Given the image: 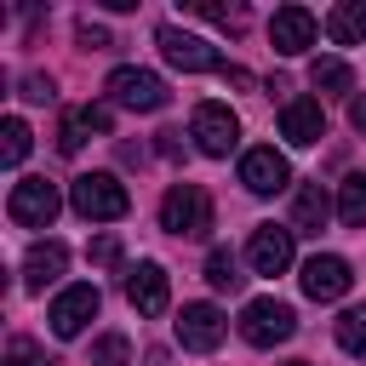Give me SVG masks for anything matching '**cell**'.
Returning a JSON list of instances; mask_svg holds the SVG:
<instances>
[{
	"mask_svg": "<svg viewBox=\"0 0 366 366\" xmlns=\"http://www.w3.org/2000/svg\"><path fill=\"white\" fill-rule=\"evenodd\" d=\"M69 206H74L86 223H114V217L132 212V194H126V183H120L114 172H86V177H74Z\"/></svg>",
	"mask_w": 366,
	"mask_h": 366,
	"instance_id": "6da1fadb",
	"label": "cell"
},
{
	"mask_svg": "<svg viewBox=\"0 0 366 366\" xmlns=\"http://www.w3.org/2000/svg\"><path fill=\"white\" fill-rule=\"evenodd\" d=\"M160 229H166V234H183V240H200V234L212 229V194H206L200 183L166 189V200H160Z\"/></svg>",
	"mask_w": 366,
	"mask_h": 366,
	"instance_id": "7a4b0ae2",
	"label": "cell"
},
{
	"mask_svg": "<svg viewBox=\"0 0 366 366\" xmlns=\"http://www.w3.org/2000/svg\"><path fill=\"white\" fill-rule=\"evenodd\" d=\"M297 332V315H292V303H280V297H252L246 309H240V337L252 343V349H274V343H286Z\"/></svg>",
	"mask_w": 366,
	"mask_h": 366,
	"instance_id": "3957f363",
	"label": "cell"
},
{
	"mask_svg": "<svg viewBox=\"0 0 366 366\" xmlns=\"http://www.w3.org/2000/svg\"><path fill=\"white\" fill-rule=\"evenodd\" d=\"M6 212H11L17 229H51V217L63 212V194H57L51 177H23V183H11Z\"/></svg>",
	"mask_w": 366,
	"mask_h": 366,
	"instance_id": "277c9868",
	"label": "cell"
},
{
	"mask_svg": "<svg viewBox=\"0 0 366 366\" xmlns=\"http://www.w3.org/2000/svg\"><path fill=\"white\" fill-rule=\"evenodd\" d=\"M189 137L200 143V154L223 160V154L240 143V120H234L229 103H194V114H189Z\"/></svg>",
	"mask_w": 366,
	"mask_h": 366,
	"instance_id": "5b68a950",
	"label": "cell"
},
{
	"mask_svg": "<svg viewBox=\"0 0 366 366\" xmlns=\"http://www.w3.org/2000/svg\"><path fill=\"white\" fill-rule=\"evenodd\" d=\"M154 46H160V57H166L172 69H183V74H206V69H217V74H223V69H229V63H223V57H217V51H212L200 34H189V29H172V23L154 34Z\"/></svg>",
	"mask_w": 366,
	"mask_h": 366,
	"instance_id": "8992f818",
	"label": "cell"
},
{
	"mask_svg": "<svg viewBox=\"0 0 366 366\" xmlns=\"http://www.w3.org/2000/svg\"><path fill=\"white\" fill-rule=\"evenodd\" d=\"M109 97L120 103V109H137V114H154V109H166V80L160 74H149V69H114L109 74Z\"/></svg>",
	"mask_w": 366,
	"mask_h": 366,
	"instance_id": "52a82bcc",
	"label": "cell"
},
{
	"mask_svg": "<svg viewBox=\"0 0 366 366\" xmlns=\"http://www.w3.org/2000/svg\"><path fill=\"white\" fill-rule=\"evenodd\" d=\"M97 309H103V297H97V286H63L57 297H51V332L57 337H80L92 320H97Z\"/></svg>",
	"mask_w": 366,
	"mask_h": 366,
	"instance_id": "ba28073f",
	"label": "cell"
},
{
	"mask_svg": "<svg viewBox=\"0 0 366 366\" xmlns=\"http://www.w3.org/2000/svg\"><path fill=\"white\" fill-rule=\"evenodd\" d=\"M126 303L137 309V315H166L172 309V280H166V269L160 263H137L132 274H126Z\"/></svg>",
	"mask_w": 366,
	"mask_h": 366,
	"instance_id": "9c48e42d",
	"label": "cell"
},
{
	"mask_svg": "<svg viewBox=\"0 0 366 366\" xmlns=\"http://www.w3.org/2000/svg\"><path fill=\"white\" fill-rule=\"evenodd\" d=\"M240 183L252 189V194H274V189H286L292 183V166H286V154L280 149H246L240 154Z\"/></svg>",
	"mask_w": 366,
	"mask_h": 366,
	"instance_id": "30bf717a",
	"label": "cell"
},
{
	"mask_svg": "<svg viewBox=\"0 0 366 366\" xmlns=\"http://www.w3.org/2000/svg\"><path fill=\"white\" fill-rule=\"evenodd\" d=\"M246 263H252L257 274H286V269H292V229H280V223L252 229V240H246Z\"/></svg>",
	"mask_w": 366,
	"mask_h": 366,
	"instance_id": "8fae6325",
	"label": "cell"
},
{
	"mask_svg": "<svg viewBox=\"0 0 366 366\" xmlns=\"http://www.w3.org/2000/svg\"><path fill=\"white\" fill-rule=\"evenodd\" d=\"M303 292L315 297V303H332V297H343L349 286H355V274H349V263L343 257H332V252H315L309 263H303Z\"/></svg>",
	"mask_w": 366,
	"mask_h": 366,
	"instance_id": "7c38bea8",
	"label": "cell"
},
{
	"mask_svg": "<svg viewBox=\"0 0 366 366\" xmlns=\"http://www.w3.org/2000/svg\"><path fill=\"white\" fill-rule=\"evenodd\" d=\"M269 40H274L280 57L309 51V46H315V11H309V6H280V11L269 17Z\"/></svg>",
	"mask_w": 366,
	"mask_h": 366,
	"instance_id": "4fadbf2b",
	"label": "cell"
},
{
	"mask_svg": "<svg viewBox=\"0 0 366 366\" xmlns=\"http://www.w3.org/2000/svg\"><path fill=\"white\" fill-rule=\"evenodd\" d=\"M177 343L194 349V355H212V349L223 343V315H217L212 303H183V315H177Z\"/></svg>",
	"mask_w": 366,
	"mask_h": 366,
	"instance_id": "5bb4252c",
	"label": "cell"
},
{
	"mask_svg": "<svg viewBox=\"0 0 366 366\" xmlns=\"http://www.w3.org/2000/svg\"><path fill=\"white\" fill-rule=\"evenodd\" d=\"M280 137L297 143V149L320 143V137H326V109H320V97H292V103L280 109Z\"/></svg>",
	"mask_w": 366,
	"mask_h": 366,
	"instance_id": "9a60e30c",
	"label": "cell"
},
{
	"mask_svg": "<svg viewBox=\"0 0 366 366\" xmlns=\"http://www.w3.org/2000/svg\"><path fill=\"white\" fill-rule=\"evenodd\" d=\"M103 132H109V109H103V103H80V109L63 114V126H57V149H63V154H80L86 137H103Z\"/></svg>",
	"mask_w": 366,
	"mask_h": 366,
	"instance_id": "2e32d148",
	"label": "cell"
},
{
	"mask_svg": "<svg viewBox=\"0 0 366 366\" xmlns=\"http://www.w3.org/2000/svg\"><path fill=\"white\" fill-rule=\"evenodd\" d=\"M63 263H69V246H63V240H34L29 257H23V286H29V292H46V286L63 274Z\"/></svg>",
	"mask_w": 366,
	"mask_h": 366,
	"instance_id": "e0dca14e",
	"label": "cell"
},
{
	"mask_svg": "<svg viewBox=\"0 0 366 366\" xmlns=\"http://www.w3.org/2000/svg\"><path fill=\"white\" fill-rule=\"evenodd\" d=\"M326 217H332V194L320 183H303L297 200H292V234H320Z\"/></svg>",
	"mask_w": 366,
	"mask_h": 366,
	"instance_id": "ac0fdd59",
	"label": "cell"
},
{
	"mask_svg": "<svg viewBox=\"0 0 366 366\" xmlns=\"http://www.w3.org/2000/svg\"><path fill=\"white\" fill-rule=\"evenodd\" d=\"M326 34H332L337 46H360V40H366V0L332 6V11H326Z\"/></svg>",
	"mask_w": 366,
	"mask_h": 366,
	"instance_id": "d6986e66",
	"label": "cell"
},
{
	"mask_svg": "<svg viewBox=\"0 0 366 366\" xmlns=\"http://www.w3.org/2000/svg\"><path fill=\"white\" fill-rule=\"evenodd\" d=\"M337 217L349 229H366V172H349L337 183Z\"/></svg>",
	"mask_w": 366,
	"mask_h": 366,
	"instance_id": "ffe728a7",
	"label": "cell"
},
{
	"mask_svg": "<svg viewBox=\"0 0 366 366\" xmlns=\"http://www.w3.org/2000/svg\"><path fill=\"white\" fill-rule=\"evenodd\" d=\"M309 80H315V92H326V97H337V92L355 86V74H349L343 57H315V63H309Z\"/></svg>",
	"mask_w": 366,
	"mask_h": 366,
	"instance_id": "44dd1931",
	"label": "cell"
},
{
	"mask_svg": "<svg viewBox=\"0 0 366 366\" xmlns=\"http://www.w3.org/2000/svg\"><path fill=\"white\" fill-rule=\"evenodd\" d=\"M337 349H343V355H355V360H366V303L337 315Z\"/></svg>",
	"mask_w": 366,
	"mask_h": 366,
	"instance_id": "7402d4cb",
	"label": "cell"
},
{
	"mask_svg": "<svg viewBox=\"0 0 366 366\" xmlns=\"http://www.w3.org/2000/svg\"><path fill=\"white\" fill-rule=\"evenodd\" d=\"M206 280L217 286V292H234L246 274H240V263H234V252L229 246H212V257H206Z\"/></svg>",
	"mask_w": 366,
	"mask_h": 366,
	"instance_id": "603a6c76",
	"label": "cell"
},
{
	"mask_svg": "<svg viewBox=\"0 0 366 366\" xmlns=\"http://www.w3.org/2000/svg\"><path fill=\"white\" fill-rule=\"evenodd\" d=\"M92 366H132V343H126V332H103V337L92 343Z\"/></svg>",
	"mask_w": 366,
	"mask_h": 366,
	"instance_id": "cb8c5ba5",
	"label": "cell"
},
{
	"mask_svg": "<svg viewBox=\"0 0 366 366\" xmlns=\"http://www.w3.org/2000/svg\"><path fill=\"white\" fill-rule=\"evenodd\" d=\"M23 154H29V126L11 114V120L0 126V160H6V166H23Z\"/></svg>",
	"mask_w": 366,
	"mask_h": 366,
	"instance_id": "d4e9b609",
	"label": "cell"
},
{
	"mask_svg": "<svg viewBox=\"0 0 366 366\" xmlns=\"http://www.w3.org/2000/svg\"><path fill=\"white\" fill-rule=\"evenodd\" d=\"M6 366H57V360H51L34 337H11V343H6Z\"/></svg>",
	"mask_w": 366,
	"mask_h": 366,
	"instance_id": "484cf974",
	"label": "cell"
},
{
	"mask_svg": "<svg viewBox=\"0 0 366 366\" xmlns=\"http://www.w3.org/2000/svg\"><path fill=\"white\" fill-rule=\"evenodd\" d=\"M194 11H200V17H212V23H223V29H240V23H246V11H240V6H212V0H194Z\"/></svg>",
	"mask_w": 366,
	"mask_h": 366,
	"instance_id": "4316f807",
	"label": "cell"
},
{
	"mask_svg": "<svg viewBox=\"0 0 366 366\" xmlns=\"http://www.w3.org/2000/svg\"><path fill=\"white\" fill-rule=\"evenodd\" d=\"M23 97H29V103H51L57 92H51V80H46V74H23Z\"/></svg>",
	"mask_w": 366,
	"mask_h": 366,
	"instance_id": "83f0119b",
	"label": "cell"
},
{
	"mask_svg": "<svg viewBox=\"0 0 366 366\" xmlns=\"http://www.w3.org/2000/svg\"><path fill=\"white\" fill-rule=\"evenodd\" d=\"M92 263H103V269L120 263V240H114V234H97V240H92Z\"/></svg>",
	"mask_w": 366,
	"mask_h": 366,
	"instance_id": "f1b7e54d",
	"label": "cell"
},
{
	"mask_svg": "<svg viewBox=\"0 0 366 366\" xmlns=\"http://www.w3.org/2000/svg\"><path fill=\"white\" fill-rule=\"evenodd\" d=\"M74 40H80V46H92V51H103V46H109V29H97V23H80V29H74Z\"/></svg>",
	"mask_w": 366,
	"mask_h": 366,
	"instance_id": "f546056e",
	"label": "cell"
},
{
	"mask_svg": "<svg viewBox=\"0 0 366 366\" xmlns=\"http://www.w3.org/2000/svg\"><path fill=\"white\" fill-rule=\"evenodd\" d=\"M349 120H355V132L366 137V92H355V103H349Z\"/></svg>",
	"mask_w": 366,
	"mask_h": 366,
	"instance_id": "4dcf8cb0",
	"label": "cell"
},
{
	"mask_svg": "<svg viewBox=\"0 0 366 366\" xmlns=\"http://www.w3.org/2000/svg\"><path fill=\"white\" fill-rule=\"evenodd\" d=\"M149 366H166V349H154V355H149Z\"/></svg>",
	"mask_w": 366,
	"mask_h": 366,
	"instance_id": "1f68e13d",
	"label": "cell"
},
{
	"mask_svg": "<svg viewBox=\"0 0 366 366\" xmlns=\"http://www.w3.org/2000/svg\"><path fill=\"white\" fill-rule=\"evenodd\" d=\"M286 366H309V360H286Z\"/></svg>",
	"mask_w": 366,
	"mask_h": 366,
	"instance_id": "d6a6232c",
	"label": "cell"
}]
</instances>
